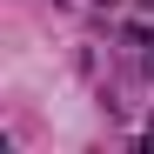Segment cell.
Segmentation results:
<instances>
[{"mask_svg":"<svg viewBox=\"0 0 154 154\" xmlns=\"http://www.w3.org/2000/svg\"><path fill=\"white\" fill-rule=\"evenodd\" d=\"M147 7H154V0H147Z\"/></svg>","mask_w":154,"mask_h":154,"instance_id":"6da1fadb","label":"cell"}]
</instances>
